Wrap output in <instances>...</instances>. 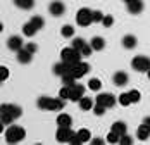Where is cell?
I'll list each match as a JSON object with an SVG mask.
<instances>
[{
  "instance_id": "d590c367",
  "label": "cell",
  "mask_w": 150,
  "mask_h": 145,
  "mask_svg": "<svg viewBox=\"0 0 150 145\" xmlns=\"http://www.w3.org/2000/svg\"><path fill=\"white\" fill-rule=\"evenodd\" d=\"M128 93H129V97H131V102H133V104L140 102V99H142V93H140L138 90H129Z\"/></svg>"
},
{
  "instance_id": "83f0119b",
  "label": "cell",
  "mask_w": 150,
  "mask_h": 145,
  "mask_svg": "<svg viewBox=\"0 0 150 145\" xmlns=\"http://www.w3.org/2000/svg\"><path fill=\"white\" fill-rule=\"evenodd\" d=\"M117 102H119L122 107H128V105L133 104V102H131V97H129V93H121L119 97H117Z\"/></svg>"
},
{
  "instance_id": "44dd1931",
  "label": "cell",
  "mask_w": 150,
  "mask_h": 145,
  "mask_svg": "<svg viewBox=\"0 0 150 145\" xmlns=\"http://www.w3.org/2000/svg\"><path fill=\"white\" fill-rule=\"evenodd\" d=\"M93 105H95V102L90 97H81L79 99V109L81 111H90V109H93Z\"/></svg>"
},
{
  "instance_id": "484cf974",
  "label": "cell",
  "mask_w": 150,
  "mask_h": 145,
  "mask_svg": "<svg viewBox=\"0 0 150 145\" xmlns=\"http://www.w3.org/2000/svg\"><path fill=\"white\" fill-rule=\"evenodd\" d=\"M30 23H31V24H33L36 29H38V31L45 26V21H43V17H42V16H33V17L30 19Z\"/></svg>"
},
{
  "instance_id": "ee69618b",
  "label": "cell",
  "mask_w": 150,
  "mask_h": 145,
  "mask_svg": "<svg viewBox=\"0 0 150 145\" xmlns=\"http://www.w3.org/2000/svg\"><path fill=\"white\" fill-rule=\"evenodd\" d=\"M2 133H5V123L0 119V135H2Z\"/></svg>"
},
{
  "instance_id": "7c38bea8",
  "label": "cell",
  "mask_w": 150,
  "mask_h": 145,
  "mask_svg": "<svg viewBox=\"0 0 150 145\" xmlns=\"http://www.w3.org/2000/svg\"><path fill=\"white\" fill-rule=\"evenodd\" d=\"M48 12L52 16H55V17H59V16H62L66 12V5L62 2H59V0H55V2H52L48 5Z\"/></svg>"
},
{
  "instance_id": "ba28073f",
  "label": "cell",
  "mask_w": 150,
  "mask_h": 145,
  "mask_svg": "<svg viewBox=\"0 0 150 145\" xmlns=\"http://www.w3.org/2000/svg\"><path fill=\"white\" fill-rule=\"evenodd\" d=\"M74 135V131L71 130V126H59V130L55 133V138L59 144H66L71 140V136Z\"/></svg>"
},
{
  "instance_id": "52a82bcc",
  "label": "cell",
  "mask_w": 150,
  "mask_h": 145,
  "mask_svg": "<svg viewBox=\"0 0 150 145\" xmlns=\"http://www.w3.org/2000/svg\"><path fill=\"white\" fill-rule=\"evenodd\" d=\"M116 102H117V99H116L112 93H98L97 99H95V104H100V105H104V107H107V109L114 107Z\"/></svg>"
},
{
  "instance_id": "277c9868",
  "label": "cell",
  "mask_w": 150,
  "mask_h": 145,
  "mask_svg": "<svg viewBox=\"0 0 150 145\" xmlns=\"http://www.w3.org/2000/svg\"><path fill=\"white\" fill-rule=\"evenodd\" d=\"M60 59H62V62H66L69 66H76L78 62H81L83 54L79 50H76L74 47H66L60 50Z\"/></svg>"
},
{
  "instance_id": "1f68e13d",
  "label": "cell",
  "mask_w": 150,
  "mask_h": 145,
  "mask_svg": "<svg viewBox=\"0 0 150 145\" xmlns=\"http://www.w3.org/2000/svg\"><path fill=\"white\" fill-rule=\"evenodd\" d=\"M85 45H86V42H85L83 38H74V40H73V43H71V47H74L76 50H79V52H81V48H83Z\"/></svg>"
},
{
  "instance_id": "4fadbf2b",
  "label": "cell",
  "mask_w": 150,
  "mask_h": 145,
  "mask_svg": "<svg viewBox=\"0 0 150 145\" xmlns=\"http://www.w3.org/2000/svg\"><path fill=\"white\" fill-rule=\"evenodd\" d=\"M126 7H128L129 14H140L143 11V2L142 0H129V2H126Z\"/></svg>"
},
{
  "instance_id": "d6a6232c",
  "label": "cell",
  "mask_w": 150,
  "mask_h": 145,
  "mask_svg": "<svg viewBox=\"0 0 150 145\" xmlns=\"http://www.w3.org/2000/svg\"><path fill=\"white\" fill-rule=\"evenodd\" d=\"M9 74H11L9 68H5V66H0V83H2V81H5V80H9Z\"/></svg>"
},
{
  "instance_id": "b9f144b4",
  "label": "cell",
  "mask_w": 150,
  "mask_h": 145,
  "mask_svg": "<svg viewBox=\"0 0 150 145\" xmlns=\"http://www.w3.org/2000/svg\"><path fill=\"white\" fill-rule=\"evenodd\" d=\"M67 144H71V145H81V144H83V142L79 140V136H78V135H76V133H74V135L71 136V140H69Z\"/></svg>"
},
{
  "instance_id": "5bb4252c",
  "label": "cell",
  "mask_w": 150,
  "mask_h": 145,
  "mask_svg": "<svg viewBox=\"0 0 150 145\" xmlns=\"http://www.w3.org/2000/svg\"><path fill=\"white\" fill-rule=\"evenodd\" d=\"M112 81H114V85H116V87H124V85L129 81V78H128V72H124V71L114 72V76H112Z\"/></svg>"
},
{
  "instance_id": "4316f807",
  "label": "cell",
  "mask_w": 150,
  "mask_h": 145,
  "mask_svg": "<svg viewBox=\"0 0 150 145\" xmlns=\"http://www.w3.org/2000/svg\"><path fill=\"white\" fill-rule=\"evenodd\" d=\"M60 35L64 38H73L74 36V28L71 24H66V26H62V29H60Z\"/></svg>"
},
{
  "instance_id": "c3c4849f",
  "label": "cell",
  "mask_w": 150,
  "mask_h": 145,
  "mask_svg": "<svg viewBox=\"0 0 150 145\" xmlns=\"http://www.w3.org/2000/svg\"><path fill=\"white\" fill-rule=\"evenodd\" d=\"M124 2H129V0H124Z\"/></svg>"
},
{
  "instance_id": "e575fe53",
  "label": "cell",
  "mask_w": 150,
  "mask_h": 145,
  "mask_svg": "<svg viewBox=\"0 0 150 145\" xmlns=\"http://www.w3.org/2000/svg\"><path fill=\"white\" fill-rule=\"evenodd\" d=\"M105 111H107V107L100 105V104H95V105H93V114H97V116H104Z\"/></svg>"
},
{
  "instance_id": "ab89813d",
  "label": "cell",
  "mask_w": 150,
  "mask_h": 145,
  "mask_svg": "<svg viewBox=\"0 0 150 145\" xmlns=\"http://www.w3.org/2000/svg\"><path fill=\"white\" fill-rule=\"evenodd\" d=\"M24 48H26V50H30L31 54L38 52V45L35 43V42H30V43H26V45H24Z\"/></svg>"
},
{
  "instance_id": "d4e9b609",
  "label": "cell",
  "mask_w": 150,
  "mask_h": 145,
  "mask_svg": "<svg viewBox=\"0 0 150 145\" xmlns=\"http://www.w3.org/2000/svg\"><path fill=\"white\" fill-rule=\"evenodd\" d=\"M23 33H24V36H28V38H31V36H35L36 33H38V29L35 28L31 23H26L24 26H23Z\"/></svg>"
},
{
  "instance_id": "7a4b0ae2",
  "label": "cell",
  "mask_w": 150,
  "mask_h": 145,
  "mask_svg": "<svg viewBox=\"0 0 150 145\" xmlns=\"http://www.w3.org/2000/svg\"><path fill=\"white\" fill-rule=\"evenodd\" d=\"M36 104L43 111H62L66 105V100L60 97H40Z\"/></svg>"
},
{
  "instance_id": "e0dca14e",
  "label": "cell",
  "mask_w": 150,
  "mask_h": 145,
  "mask_svg": "<svg viewBox=\"0 0 150 145\" xmlns=\"http://www.w3.org/2000/svg\"><path fill=\"white\" fill-rule=\"evenodd\" d=\"M149 136H150V126L149 124H140L138 126V130H136V138L138 140H149Z\"/></svg>"
},
{
  "instance_id": "cb8c5ba5",
  "label": "cell",
  "mask_w": 150,
  "mask_h": 145,
  "mask_svg": "<svg viewBox=\"0 0 150 145\" xmlns=\"http://www.w3.org/2000/svg\"><path fill=\"white\" fill-rule=\"evenodd\" d=\"M76 135L79 136V140H81L83 144L91 140V133H90V130H86V128H79V130L76 131Z\"/></svg>"
},
{
  "instance_id": "7dc6e473",
  "label": "cell",
  "mask_w": 150,
  "mask_h": 145,
  "mask_svg": "<svg viewBox=\"0 0 150 145\" xmlns=\"http://www.w3.org/2000/svg\"><path fill=\"white\" fill-rule=\"evenodd\" d=\"M147 74H149V80H150V69H149V71H147Z\"/></svg>"
},
{
  "instance_id": "3957f363",
  "label": "cell",
  "mask_w": 150,
  "mask_h": 145,
  "mask_svg": "<svg viewBox=\"0 0 150 145\" xmlns=\"http://www.w3.org/2000/svg\"><path fill=\"white\" fill-rule=\"evenodd\" d=\"M26 136V130L19 124H9V128H5V142L9 145H14V144H19L21 140H24Z\"/></svg>"
},
{
  "instance_id": "7bdbcfd3",
  "label": "cell",
  "mask_w": 150,
  "mask_h": 145,
  "mask_svg": "<svg viewBox=\"0 0 150 145\" xmlns=\"http://www.w3.org/2000/svg\"><path fill=\"white\" fill-rule=\"evenodd\" d=\"M105 140H102V138H93V142H91V145H104Z\"/></svg>"
},
{
  "instance_id": "6da1fadb",
  "label": "cell",
  "mask_w": 150,
  "mask_h": 145,
  "mask_svg": "<svg viewBox=\"0 0 150 145\" xmlns=\"http://www.w3.org/2000/svg\"><path fill=\"white\" fill-rule=\"evenodd\" d=\"M23 114V109L16 104H2L0 105V119L5 123V126L12 124L16 119H19Z\"/></svg>"
},
{
  "instance_id": "ffe728a7",
  "label": "cell",
  "mask_w": 150,
  "mask_h": 145,
  "mask_svg": "<svg viewBox=\"0 0 150 145\" xmlns=\"http://www.w3.org/2000/svg\"><path fill=\"white\" fill-rule=\"evenodd\" d=\"M90 45H91V48L93 50H104V47H105V40L102 38V36H93L90 40Z\"/></svg>"
},
{
  "instance_id": "d6986e66",
  "label": "cell",
  "mask_w": 150,
  "mask_h": 145,
  "mask_svg": "<svg viewBox=\"0 0 150 145\" xmlns=\"http://www.w3.org/2000/svg\"><path fill=\"white\" fill-rule=\"evenodd\" d=\"M136 43H138V40H136L135 35H126V36L122 38V47H124V48H128V50L135 48Z\"/></svg>"
},
{
  "instance_id": "5b68a950",
  "label": "cell",
  "mask_w": 150,
  "mask_h": 145,
  "mask_svg": "<svg viewBox=\"0 0 150 145\" xmlns=\"http://www.w3.org/2000/svg\"><path fill=\"white\" fill-rule=\"evenodd\" d=\"M93 11L90 9H86V7H83V9H79L78 12H76V23H78V26H81V28H86V26H90L91 23H93Z\"/></svg>"
},
{
  "instance_id": "8fae6325",
  "label": "cell",
  "mask_w": 150,
  "mask_h": 145,
  "mask_svg": "<svg viewBox=\"0 0 150 145\" xmlns=\"http://www.w3.org/2000/svg\"><path fill=\"white\" fill-rule=\"evenodd\" d=\"M7 47H9V50H12V52H19L23 47H24V42H23V38L21 36H11L9 40H7Z\"/></svg>"
},
{
  "instance_id": "9c48e42d",
  "label": "cell",
  "mask_w": 150,
  "mask_h": 145,
  "mask_svg": "<svg viewBox=\"0 0 150 145\" xmlns=\"http://www.w3.org/2000/svg\"><path fill=\"white\" fill-rule=\"evenodd\" d=\"M86 72H90V64H88V62H85V60L78 62L76 66H73V69H71V74L74 76L76 80L83 78V76H85Z\"/></svg>"
},
{
  "instance_id": "f6af8a7d",
  "label": "cell",
  "mask_w": 150,
  "mask_h": 145,
  "mask_svg": "<svg viewBox=\"0 0 150 145\" xmlns=\"http://www.w3.org/2000/svg\"><path fill=\"white\" fill-rule=\"evenodd\" d=\"M143 123H145V124H149V126H150V116H147V117H145V119H143Z\"/></svg>"
},
{
  "instance_id": "bcb514c9",
  "label": "cell",
  "mask_w": 150,
  "mask_h": 145,
  "mask_svg": "<svg viewBox=\"0 0 150 145\" xmlns=\"http://www.w3.org/2000/svg\"><path fill=\"white\" fill-rule=\"evenodd\" d=\"M2 31H4V24H2V23H0V33H2Z\"/></svg>"
},
{
  "instance_id": "f546056e",
  "label": "cell",
  "mask_w": 150,
  "mask_h": 145,
  "mask_svg": "<svg viewBox=\"0 0 150 145\" xmlns=\"http://www.w3.org/2000/svg\"><path fill=\"white\" fill-rule=\"evenodd\" d=\"M60 80H62V85H66V87H71V85H74V83H76V78L71 74V72H67V74L60 76Z\"/></svg>"
},
{
  "instance_id": "603a6c76",
  "label": "cell",
  "mask_w": 150,
  "mask_h": 145,
  "mask_svg": "<svg viewBox=\"0 0 150 145\" xmlns=\"http://www.w3.org/2000/svg\"><path fill=\"white\" fill-rule=\"evenodd\" d=\"M73 124V117L69 114H59L57 116V126H71Z\"/></svg>"
},
{
  "instance_id": "f1b7e54d",
  "label": "cell",
  "mask_w": 150,
  "mask_h": 145,
  "mask_svg": "<svg viewBox=\"0 0 150 145\" xmlns=\"http://www.w3.org/2000/svg\"><path fill=\"white\" fill-rule=\"evenodd\" d=\"M88 88H90L91 92H98L102 88V81L98 78H91L90 81H88Z\"/></svg>"
},
{
  "instance_id": "74e56055",
  "label": "cell",
  "mask_w": 150,
  "mask_h": 145,
  "mask_svg": "<svg viewBox=\"0 0 150 145\" xmlns=\"http://www.w3.org/2000/svg\"><path fill=\"white\" fill-rule=\"evenodd\" d=\"M104 12L102 11H93V14H91V17H93V23H102V19H104Z\"/></svg>"
},
{
  "instance_id": "2e32d148",
  "label": "cell",
  "mask_w": 150,
  "mask_h": 145,
  "mask_svg": "<svg viewBox=\"0 0 150 145\" xmlns=\"http://www.w3.org/2000/svg\"><path fill=\"white\" fill-rule=\"evenodd\" d=\"M31 57H33V54H31L30 50H26L24 47L17 52V62H21V64H30Z\"/></svg>"
},
{
  "instance_id": "4dcf8cb0",
  "label": "cell",
  "mask_w": 150,
  "mask_h": 145,
  "mask_svg": "<svg viewBox=\"0 0 150 145\" xmlns=\"http://www.w3.org/2000/svg\"><path fill=\"white\" fill-rule=\"evenodd\" d=\"M119 140H121V135H117L116 131L110 130V133L107 135V144H119Z\"/></svg>"
},
{
  "instance_id": "ac0fdd59",
  "label": "cell",
  "mask_w": 150,
  "mask_h": 145,
  "mask_svg": "<svg viewBox=\"0 0 150 145\" xmlns=\"http://www.w3.org/2000/svg\"><path fill=\"white\" fill-rule=\"evenodd\" d=\"M110 130L116 131L117 135H126L128 133V126H126V123L124 121H116V123H112V126H110Z\"/></svg>"
},
{
  "instance_id": "8d00e7d4",
  "label": "cell",
  "mask_w": 150,
  "mask_h": 145,
  "mask_svg": "<svg viewBox=\"0 0 150 145\" xmlns=\"http://www.w3.org/2000/svg\"><path fill=\"white\" fill-rule=\"evenodd\" d=\"M112 24H114V17L109 16V14L104 16V19H102V26H104V28H110Z\"/></svg>"
},
{
  "instance_id": "30bf717a",
  "label": "cell",
  "mask_w": 150,
  "mask_h": 145,
  "mask_svg": "<svg viewBox=\"0 0 150 145\" xmlns=\"http://www.w3.org/2000/svg\"><path fill=\"white\" fill-rule=\"evenodd\" d=\"M69 90H71V93H69V100L79 102L81 97H85V90H86V88L83 87L81 83H74V85L69 87Z\"/></svg>"
},
{
  "instance_id": "7402d4cb",
  "label": "cell",
  "mask_w": 150,
  "mask_h": 145,
  "mask_svg": "<svg viewBox=\"0 0 150 145\" xmlns=\"http://www.w3.org/2000/svg\"><path fill=\"white\" fill-rule=\"evenodd\" d=\"M16 7H19V9H24V11H30L35 7V0H14Z\"/></svg>"
},
{
  "instance_id": "60d3db41",
  "label": "cell",
  "mask_w": 150,
  "mask_h": 145,
  "mask_svg": "<svg viewBox=\"0 0 150 145\" xmlns=\"http://www.w3.org/2000/svg\"><path fill=\"white\" fill-rule=\"evenodd\" d=\"M91 52H93V48H91V45L90 43H86L83 48H81V54H83V57H88Z\"/></svg>"
},
{
  "instance_id": "f35d334b",
  "label": "cell",
  "mask_w": 150,
  "mask_h": 145,
  "mask_svg": "<svg viewBox=\"0 0 150 145\" xmlns=\"http://www.w3.org/2000/svg\"><path fill=\"white\" fill-rule=\"evenodd\" d=\"M119 144H121V145H131V144H133V138H131V136L126 133V135H122V136H121Z\"/></svg>"
},
{
  "instance_id": "8992f818",
  "label": "cell",
  "mask_w": 150,
  "mask_h": 145,
  "mask_svg": "<svg viewBox=\"0 0 150 145\" xmlns=\"http://www.w3.org/2000/svg\"><path fill=\"white\" fill-rule=\"evenodd\" d=\"M131 68H133L135 71L147 72L150 69V57H147V55H136V57H133Z\"/></svg>"
},
{
  "instance_id": "836d02e7",
  "label": "cell",
  "mask_w": 150,
  "mask_h": 145,
  "mask_svg": "<svg viewBox=\"0 0 150 145\" xmlns=\"http://www.w3.org/2000/svg\"><path fill=\"white\" fill-rule=\"evenodd\" d=\"M69 93H71V90H69V87H66V85L59 90V97L64 99V100H69Z\"/></svg>"
},
{
  "instance_id": "9a60e30c",
  "label": "cell",
  "mask_w": 150,
  "mask_h": 145,
  "mask_svg": "<svg viewBox=\"0 0 150 145\" xmlns=\"http://www.w3.org/2000/svg\"><path fill=\"white\" fill-rule=\"evenodd\" d=\"M71 69H73V66H69V64H66V62L60 60L59 64L54 66V74H57V76H64V74L71 72Z\"/></svg>"
}]
</instances>
